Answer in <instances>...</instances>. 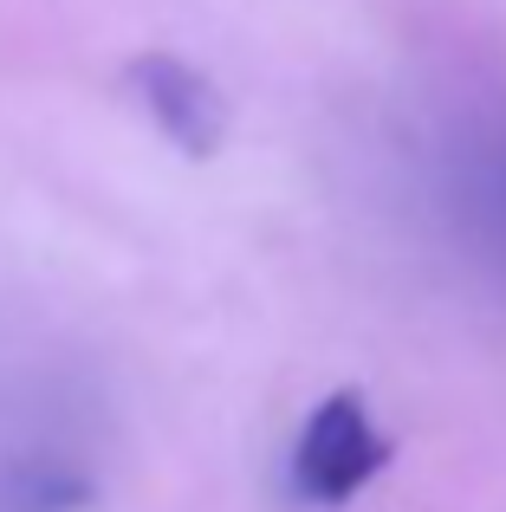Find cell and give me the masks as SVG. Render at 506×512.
I'll use <instances>...</instances> for the list:
<instances>
[{
	"instance_id": "obj_3",
	"label": "cell",
	"mask_w": 506,
	"mask_h": 512,
	"mask_svg": "<svg viewBox=\"0 0 506 512\" xmlns=\"http://www.w3.org/2000/svg\"><path fill=\"white\" fill-rule=\"evenodd\" d=\"M91 500V480L65 461H20L0 480V512H78Z\"/></svg>"
},
{
	"instance_id": "obj_1",
	"label": "cell",
	"mask_w": 506,
	"mask_h": 512,
	"mask_svg": "<svg viewBox=\"0 0 506 512\" xmlns=\"http://www.w3.org/2000/svg\"><path fill=\"white\" fill-rule=\"evenodd\" d=\"M383 467H390V435H377V422H370L357 389H331L299 428L292 493L318 512H338V506H351Z\"/></svg>"
},
{
	"instance_id": "obj_2",
	"label": "cell",
	"mask_w": 506,
	"mask_h": 512,
	"mask_svg": "<svg viewBox=\"0 0 506 512\" xmlns=\"http://www.w3.org/2000/svg\"><path fill=\"white\" fill-rule=\"evenodd\" d=\"M124 85H130V98L143 104V117H150L182 156L208 163V156L228 143V98H221V85L208 72H195L189 59H176V52H137V59L124 65Z\"/></svg>"
}]
</instances>
